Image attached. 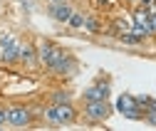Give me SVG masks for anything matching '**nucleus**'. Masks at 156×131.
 Returning <instances> with one entry per match:
<instances>
[{
	"instance_id": "dca6fc26",
	"label": "nucleus",
	"mask_w": 156,
	"mask_h": 131,
	"mask_svg": "<svg viewBox=\"0 0 156 131\" xmlns=\"http://www.w3.org/2000/svg\"><path fill=\"white\" fill-rule=\"evenodd\" d=\"M146 121H149V124H156V106H151V109H149V114H146Z\"/></svg>"
},
{
	"instance_id": "2eb2a0df",
	"label": "nucleus",
	"mask_w": 156,
	"mask_h": 131,
	"mask_svg": "<svg viewBox=\"0 0 156 131\" xmlns=\"http://www.w3.org/2000/svg\"><path fill=\"white\" fill-rule=\"evenodd\" d=\"M116 27H119L122 32H129V30H131V25H129L126 20H116Z\"/></svg>"
},
{
	"instance_id": "0eeeda50",
	"label": "nucleus",
	"mask_w": 156,
	"mask_h": 131,
	"mask_svg": "<svg viewBox=\"0 0 156 131\" xmlns=\"http://www.w3.org/2000/svg\"><path fill=\"white\" fill-rule=\"evenodd\" d=\"M72 12H74V10H72L69 5H62V3H57V5H52V8H50V15L55 17V20H60V22H67Z\"/></svg>"
},
{
	"instance_id": "423d86ee",
	"label": "nucleus",
	"mask_w": 156,
	"mask_h": 131,
	"mask_svg": "<svg viewBox=\"0 0 156 131\" xmlns=\"http://www.w3.org/2000/svg\"><path fill=\"white\" fill-rule=\"evenodd\" d=\"M87 102H97V99H107L109 97V84H94L84 91Z\"/></svg>"
},
{
	"instance_id": "39448f33",
	"label": "nucleus",
	"mask_w": 156,
	"mask_h": 131,
	"mask_svg": "<svg viewBox=\"0 0 156 131\" xmlns=\"http://www.w3.org/2000/svg\"><path fill=\"white\" fill-rule=\"evenodd\" d=\"M30 119H32V114L27 106H10L8 109V124H12V126H25V124H30Z\"/></svg>"
},
{
	"instance_id": "f3484780",
	"label": "nucleus",
	"mask_w": 156,
	"mask_h": 131,
	"mask_svg": "<svg viewBox=\"0 0 156 131\" xmlns=\"http://www.w3.org/2000/svg\"><path fill=\"white\" fill-rule=\"evenodd\" d=\"M149 20H151V30L156 32V10H154V12H149Z\"/></svg>"
},
{
	"instance_id": "4468645a",
	"label": "nucleus",
	"mask_w": 156,
	"mask_h": 131,
	"mask_svg": "<svg viewBox=\"0 0 156 131\" xmlns=\"http://www.w3.org/2000/svg\"><path fill=\"white\" fill-rule=\"evenodd\" d=\"M55 102H57V104H67V102H69V94H67V91H60V94L55 97Z\"/></svg>"
},
{
	"instance_id": "9d476101",
	"label": "nucleus",
	"mask_w": 156,
	"mask_h": 131,
	"mask_svg": "<svg viewBox=\"0 0 156 131\" xmlns=\"http://www.w3.org/2000/svg\"><path fill=\"white\" fill-rule=\"evenodd\" d=\"M72 69H74V64H72V60H67V57H65L60 64H57V67H55V72H60V74H69Z\"/></svg>"
},
{
	"instance_id": "7ed1b4c3",
	"label": "nucleus",
	"mask_w": 156,
	"mask_h": 131,
	"mask_svg": "<svg viewBox=\"0 0 156 131\" xmlns=\"http://www.w3.org/2000/svg\"><path fill=\"white\" fill-rule=\"evenodd\" d=\"M42 114H45V119H50V121H72V119H74V109H72L69 104H55V106L45 109Z\"/></svg>"
},
{
	"instance_id": "6e6552de",
	"label": "nucleus",
	"mask_w": 156,
	"mask_h": 131,
	"mask_svg": "<svg viewBox=\"0 0 156 131\" xmlns=\"http://www.w3.org/2000/svg\"><path fill=\"white\" fill-rule=\"evenodd\" d=\"M134 25L144 27V30L151 35L154 30H151V20H149V10H136V12H134Z\"/></svg>"
},
{
	"instance_id": "9b49d317",
	"label": "nucleus",
	"mask_w": 156,
	"mask_h": 131,
	"mask_svg": "<svg viewBox=\"0 0 156 131\" xmlns=\"http://www.w3.org/2000/svg\"><path fill=\"white\" fill-rule=\"evenodd\" d=\"M17 54H20V45H17V47H10V50H3V62L17 60Z\"/></svg>"
},
{
	"instance_id": "6ab92c4d",
	"label": "nucleus",
	"mask_w": 156,
	"mask_h": 131,
	"mask_svg": "<svg viewBox=\"0 0 156 131\" xmlns=\"http://www.w3.org/2000/svg\"><path fill=\"white\" fill-rule=\"evenodd\" d=\"M52 3H62V0H52Z\"/></svg>"
},
{
	"instance_id": "f257e3e1",
	"label": "nucleus",
	"mask_w": 156,
	"mask_h": 131,
	"mask_svg": "<svg viewBox=\"0 0 156 131\" xmlns=\"http://www.w3.org/2000/svg\"><path fill=\"white\" fill-rule=\"evenodd\" d=\"M37 54H40V62H42L45 67H50V69H55L57 64H60V62L65 60V52H62L60 47H52V45H47V42H42V45H40Z\"/></svg>"
},
{
	"instance_id": "20e7f679",
	"label": "nucleus",
	"mask_w": 156,
	"mask_h": 131,
	"mask_svg": "<svg viewBox=\"0 0 156 131\" xmlns=\"http://www.w3.org/2000/svg\"><path fill=\"white\" fill-rule=\"evenodd\" d=\"M109 104H107V99H97V102H87V109H84V114L89 116V119H94V121H102V119H107L109 116Z\"/></svg>"
},
{
	"instance_id": "a211bd4d",
	"label": "nucleus",
	"mask_w": 156,
	"mask_h": 131,
	"mask_svg": "<svg viewBox=\"0 0 156 131\" xmlns=\"http://www.w3.org/2000/svg\"><path fill=\"white\" fill-rule=\"evenodd\" d=\"M0 124H8V109H0Z\"/></svg>"
},
{
	"instance_id": "1a4fd4ad",
	"label": "nucleus",
	"mask_w": 156,
	"mask_h": 131,
	"mask_svg": "<svg viewBox=\"0 0 156 131\" xmlns=\"http://www.w3.org/2000/svg\"><path fill=\"white\" fill-rule=\"evenodd\" d=\"M35 52H37V50H32V47H20L17 60H23V62H27V64H35Z\"/></svg>"
},
{
	"instance_id": "f8f14e48",
	"label": "nucleus",
	"mask_w": 156,
	"mask_h": 131,
	"mask_svg": "<svg viewBox=\"0 0 156 131\" xmlns=\"http://www.w3.org/2000/svg\"><path fill=\"white\" fill-rule=\"evenodd\" d=\"M67 22H69L72 27H84V15H80V12H72Z\"/></svg>"
},
{
	"instance_id": "f03ea898",
	"label": "nucleus",
	"mask_w": 156,
	"mask_h": 131,
	"mask_svg": "<svg viewBox=\"0 0 156 131\" xmlns=\"http://www.w3.org/2000/svg\"><path fill=\"white\" fill-rule=\"evenodd\" d=\"M116 109H119L126 119H141L139 102H136V97H131V94H122L119 99H116Z\"/></svg>"
},
{
	"instance_id": "aec40b11",
	"label": "nucleus",
	"mask_w": 156,
	"mask_h": 131,
	"mask_svg": "<svg viewBox=\"0 0 156 131\" xmlns=\"http://www.w3.org/2000/svg\"><path fill=\"white\" fill-rule=\"evenodd\" d=\"M134 3H141V0H134Z\"/></svg>"
},
{
	"instance_id": "ddd939ff",
	"label": "nucleus",
	"mask_w": 156,
	"mask_h": 131,
	"mask_svg": "<svg viewBox=\"0 0 156 131\" xmlns=\"http://www.w3.org/2000/svg\"><path fill=\"white\" fill-rule=\"evenodd\" d=\"M84 27H87L89 32H99V22H97L94 17H84Z\"/></svg>"
}]
</instances>
